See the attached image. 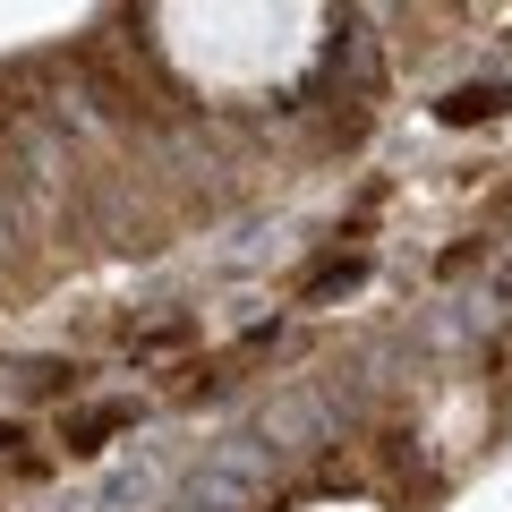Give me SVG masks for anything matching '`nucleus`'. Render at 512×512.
Listing matches in <instances>:
<instances>
[{
	"instance_id": "obj_3",
	"label": "nucleus",
	"mask_w": 512,
	"mask_h": 512,
	"mask_svg": "<svg viewBox=\"0 0 512 512\" xmlns=\"http://www.w3.org/2000/svg\"><path fill=\"white\" fill-rule=\"evenodd\" d=\"M359 282V256H333V265H316L308 274V299H325V291H350Z\"/></svg>"
},
{
	"instance_id": "obj_1",
	"label": "nucleus",
	"mask_w": 512,
	"mask_h": 512,
	"mask_svg": "<svg viewBox=\"0 0 512 512\" xmlns=\"http://www.w3.org/2000/svg\"><path fill=\"white\" fill-rule=\"evenodd\" d=\"M120 419H128L120 402H103V410H77V419H60V444H69V453H94V444H103Z\"/></svg>"
},
{
	"instance_id": "obj_2",
	"label": "nucleus",
	"mask_w": 512,
	"mask_h": 512,
	"mask_svg": "<svg viewBox=\"0 0 512 512\" xmlns=\"http://www.w3.org/2000/svg\"><path fill=\"white\" fill-rule=\"evenodd\" d=\"M504 103H512L504 86H461L453 103H444V120H453V128H470V120H495V111H504Z\"/></svg>"
}]
</instances>
